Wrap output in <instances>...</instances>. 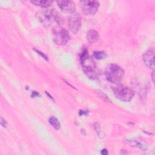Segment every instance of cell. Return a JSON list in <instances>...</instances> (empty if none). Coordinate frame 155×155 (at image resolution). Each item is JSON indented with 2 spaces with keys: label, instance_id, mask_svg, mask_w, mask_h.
Here are the masks:
<instances>
[{
  "label": "cell",
  "instance_id": "4",
  "mask_svg": "<svg viewBox=\"0 0 155 155\" xmlns=\"http://www.w3.org/2000/svg\"><path fill=\"white\" fill-rule=\"evenodd\" d=\"M113 91L114 96L124 102L131 101L134 95V90L124 85H117L114 87Z\"/></svg>",
  "mask_w": 155,
  "mask_h": 155
},
{
  "label": "cell",
  "instance_id": "1",
  "mask_svg": "<svg viewBox=\"0 0 155 155\" xmlns=\"http://www.w3.org/2000/svg\"><path fill=\"white\" fill-rule=\"evenodd\" d=\"M80 62L82 70L87 76L93 80L99 77V70L93 59L89 56L88 51L84 49L80 54Z\"/></svg>",
  "mask_w": 155,
  "mask_h": 155
},
{
  "label": "cell",
  "instance_id": "14",
  "mask_svg": "<svg viewBox=\"0 0 155 155\" xmlns=\"http://www.w3.org/2000/svg\"><path fill=\"white\" fill-rule=\"evenodd\" d=\"M93 56L96 59H102L107 56V54L104 51H95L93 52Z\"/></svg>",
  "mask_w": 155,
  "mask_h": 155
},
{
  "label": "cell",
  "instance_id": "6",
  "mask_svg": "<svg viewBox=\"0 0 155 155\" xmlns=\"http://www.w3.org/2000/svg\"><path fill=\"white\" fill-rule=\"evenodd\" d=\"M80 6L82 12L86 15H93L98 10L99 3L95 1H81Z\"/></svg>",
  "mask_w": 155,
  "mask_h": 155
},
{
  "label": "cell",
  "instance_id": "10",
  "mask_svg": "<svg viewBox=\"0 0 155 155\" xmlns=\"http://www.w3.org/2000/svg\"><path fill=\"white\" fill-rule=\"evenodd\" d=\"M128 143L130 145V146L132 147H136L140 149H141L142 151H147L148 149V144L146 142H145L143 140L140 139H131V140H128Z\"/></svg>",
  "mask_w": 155,
  "mask_h": 155
},
{
  "label": "cell",
  "instance_id": "13",
  "mask_svg": "<svg viewBox=\"0 0 155 155\" xmlns=\"http://www.w3.org/2000/svg\"><path fill=\"white\" fill-rule=\"evenodd\" d=\"M48 122L50 124V125L56 130H59L60 127H61V124L59 121L58 120V119L54 117V116H51L48 119Z\"/></svg>",
  "mask_w": 155,
  "mask_h": 155
},
{
  "label": "cell",
  "instance_id": "16",
  "mask_svg": "<svg viewBox=\"0 0 155 155\" xmlns=\"http://www.w3.org/2000/svg\"><path fill=\"white\" fill-rule=\"evenodd\" d=\"M36 50V51H37L38 53V54H41L44 59H45L46 60H48V59H47V56H46V55H45L44 53H41V51H38V50Z\"/></svg>",
  "mask_w": 155,
  "mask_h": 155
},
{
  "label": "cell",
  "instance_id": "8",
  "mask_svg": "<svg viewBox=\"0 0 155 155\" xmlns=\"http://www.w3.org/2000/svg\"><path fill=\"white\" fill-rule=\"evenodd\" d=\"M154 49L150 48L143 55V61L147 67L151 69L154 68Z\"/></svg>",
  "mask_w": 155,
  "mask_h": 155
},
{
  "label": "cell",
  "instance_id": "11",
  "mask_svg": "<svg viewBox=\"0 0 155 155\" xmlns=\"http://www.w3.org/2000/svg\"><path fill=\"white\" fill-rule=\"evenodd\" d=\"M99 39V35L96 30H90L87 32V39L88 42L93 44L96 42Z\"/></svg>",
  "mask_w": 155,
  "mask_h": 155
},
{
  "label": "cell",
  "instance_id": "2",
  "mask_svg": "<svg viewBox=\"0 0 155 155\" xmlns=\"http://www.w3.org/2000/svg\"><path fill=\"white\" fill-rule=\"evenodd\" d=\"M36 17L44 27H53L54 28L60 26L61 18L53 10H45L38 12Z\"/></svg>",
  "mask_w": 155,
  "mask_h": 155
},
{
  "label": "cell",
  "instance_id": "12",
  "mask_svg": "<svg viewBox=\"0 0 155 155\" xmlns=\"http://www.w3.org/2000/svg\"><path fill=\"white\" fill-rule=\"evenodd\" d=\"M31 2L37 6H40L44 8H47L52 4V1H31Z\"/></svg>",
  "mask_w": 155,
  "mask_h": 155
},
{
  "label": "cell",
  "instance_id": "7",
  "mask_svg": "<svg viewBox=\"0 0 155 155\" xmlns=\"http://www.w3.org/2000/svg\"><path fill=\"white\" fill-rule=\"evenodd\" d=\"M68 24L70 31L73 33L76 34L81 25V16L80 14L76 12L71 13L68 18Z\"/></svg>",
  "mask_w": 155,
  "mask_h": 155
},
{
  "label": "cell",
  "instance_id": "18",
  "mask_svg": "<svg viewBox=\"0 0 155 155\" xmlns=\"http://www.w3.org/2000/svg\"><path fill=\"white\" fill-rule=\"evenodd\" d=\"M151 78H152L153 82H154V70L153 71L152 74H151Z\"/></svg>",
  "mask_w": 155,
  "mask_h": 155
},
{
  "label": "cell",
  "instance_id": "9",
  "mask_svg": "<svg viewBox=\"0 0 155 155\" xmlns=\"http://www.w3.org/2000/svg\"><path fill=\"white\" fill-rule=\"evenodd\" d=\"M57 4L61 11L63 12L73 13L75 11L74 3L71 1L60 0L57 1Z\"/></svg>",
  "mask_w": 155,
  "mask_h": 155
},
{
  "label": "cell",
  "instance_id": "19",
  "mask_svg": "<svg viewBox=\"0 0 155 155\" xmlns=\"http://www.w3.org/2000/svg\"><path fill=\"white\" fill-rule=\"evenodd\" d=\"M38 95H39V94H38L36 91H33L32 94H31V96H32V97H33V96L35 97L36 96H38Z\"/></svg>",
  "mask_w": 155,
  "mask_h": 155
},
{
  "label": "cell",
  "instance_id": "5",
  "mask_svg": "<svg viewBox=\"0 0 155 155\" xmlns=\"http://www.w3.org/2000/svg\"><path fill=\"white\" fill-rule=\"evenodd\" d=\"M53 38L56 45H64L69 41L70 36L65 28L58 26L53 28Z\"/></svg>",
  "mask_w": 155,
  "mask_h": 155
},
{
  "label": "cell",
  "instance_id": "17",
  "mask_svg": "<svg viewBox=\"0 0 155 155\" xmlns=\"http://www.w3.org/2000/svg\"><path fill=\"white\" fill-rule=\"evenodd\" d=\"M101 154H103V155H107V154H108L107 150H106V149H103V150H102V151H101Z\"/></svg>",
  "mask_w": 155,
  "mask_h": 155
},
{
  "label": "cell",
  "instance_id": "3",
  "mask_svg": "<svg viewBox=\"0 0 155 155\" xmlns=\"http://www.w3.org/2000/svg\"><path fill=\"white\" fill-rule=\"evenodd\" d=\"M106 79L113 84H119L124 76V70L119 65L112 64L108 65L104 71Z\"/></svg>",
  "mask_w": 155,
  "mask_h": 155
},
{
  "label": "cell",
  "instance_id": "15",
  "mask_svg": "<svg viewBox=\"0 0 155 155\" xmlns=\"http://www.w3.org/2000/svg\"><path fill=\"white\" fill-rule=\"evenodd\" d=\"M1 125H2V127H6V125H7V122H6V121L2 118V117H1Z\"/></svg>",
  "mask_w": 155,
  "mask_h": 155
}]
</instances>
